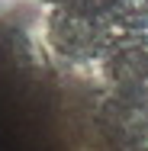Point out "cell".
Instances as JSON below:
<instances>
[{
	"label": "cell",
	"mask_w": 148,
	"mask_h": 151,
	"mask_svg": "<svg viewBox=\"0 0 148 151\" xmlns=\"http://www.w3.org/2000/svg\"><path fill=\"white\" fill-rule=\"evenodd\" d=\"M103 122L122 138H148V96L142 93H113L103 103Z\"/></svg>",
	"instance_id": "3"
},
{
	"label": "cell",
	"mask_w": 148,
	"mask_h": 151,
	"mask_svg": "<svg viewBox=\"0 0 148 151\" xmlns=\"http://www.w3.org/2000/svg\"><path fill=\"white\" fill-rule=\"evenodd\" d=\"M103 74L113 81V87L119 93L148 96V35L145 32L116 35L103 55Z\"/></svg>",
	"instance_id": "2"
},
{
	"label": "cell",
	"mask_w": 148,
	"mask_h": 151,
	"mask_svg": "<svg viewBox=\"0 0 148 151\" xmlns=\"http://www.w3.org/2000/svg\"><path fill=\"white\" fill-rule=\"evenodd\" d=\"M113 39H116L113 23L106 19H93V16L64 10V6H55L48 13V45L68 61L103 58Z\"/></svg>",
	"instance_id": "1"
},
{
	"label": "cell",
	"mask_w": 148,
	"mask_h": 151,
	"mask_svg": "<svg viewBox=\"0 0 148 151\" xmlns=\"http://www.w3.org/2000/svg\"><path fill=\"white\" fill-rule=\"evenodd\" d=\"M45 3H52V6H64V0H45Z\"/></svg>",
	"instance_id": "6"
},
{
	"label": "cell",
	"mask_w": 148,
	"mask_h": 151,
	"mask_svg": "<svg viewBox=\"0 0 148 151\" xmlns=\"http://www.w3.org/2000/svg\"><path fill=\"white\" fill-rule=\"evenodd\" d=\"M113 26L126 32H145L148 29V0H119L113 13Z\"/></svg>",
	"instance_id": "4"
},
{
	"label": "cell",
	"mask_w": 148,
	"mask_h": 151,
	"mask_svg": "<svg viewBox=\"0 0 148 151\" xmlns=\"http://www.w3.org/2000/svg\"><path fill=\"white\" fill-rule=\"evenodd\" d=\"M116 6H119V0H64V10L84 13V16H93V19H106V23H113Z\"/></svg>",
	"instance_id": "5"
}]
</instances>
